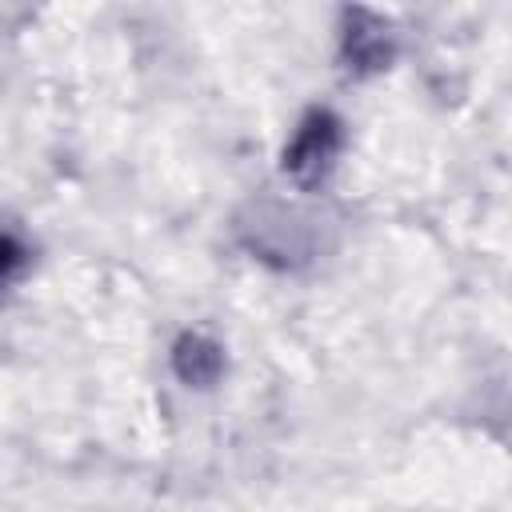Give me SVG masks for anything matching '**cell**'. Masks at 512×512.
I'll use <instances>...</instances> for the list:
<instances>
[{
    "mask_svg": "<svg viewBox=\"0 0 512 512\" xmlns=\"http://www.w3.org/2000/svg\"><path fill=\"white\" fill-rule=\"evenodd\" d=\"M340 148H344V124H340V116L328 112V108H312L296 124V132H292V140L284 148V172L300 188H316L332 172Z\"/></svg>",
    "mask_w": 512,
    "mask_h": 512,
    "instance_id": "obj_1",
    "label": "cell"
},
{
    "mask_svg": "<svg viewBox=\"0 0 512 512\" xmlns=\"http://www.w3.org/2000/svg\"><path fill=\"white\" fill-rule=\"evenodd\" d=\"M344 56L356 72H372L384 68L392 56V32L384 20L368 16V12H348V28H344Z\"/></svg>",
    "mask_w": 512,
    "mask_h": 512,
    "instance_id": "obj_2",
    "label": "cell"
},
{
    "mask_svg": "<svg viewBox=\"0 0 512 512\" xmlns=\"http://www.w3.org/2000/svg\"><path fill=\"white\" fill-rule=\"evenodd\" d=\"M172 368L184 384L192 388H212L224 372V352L216 340L200 336V332H184L176 344H172Z\"/></svg>",
    "mask_w": 512,
    "mask_h": 512,
    "instance_id": "obj_3",
    "label": "cell"
},
{
    "mask_svg": "<svg viewBox=\"0 0 512 512\" xmlns=\"http://www.w3.org/2000/svg\"><path fill=\"white\" fill-rule=\"evenodd\" d=\"M24 264H28V248L8 228H0V284H12L24 272Z\"/></svg>",
    "mask_w": 512,
    "mask_h": 512,
    "instance_id": "obj_4",
    "label": "cell"
}]
</instances>
